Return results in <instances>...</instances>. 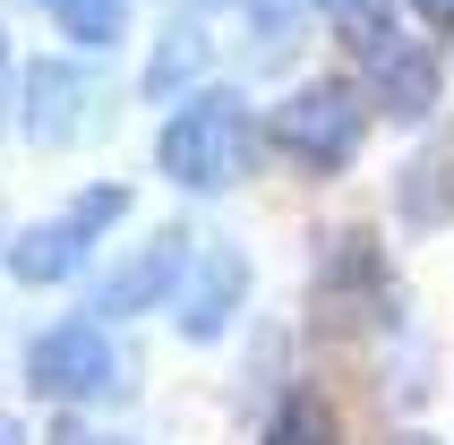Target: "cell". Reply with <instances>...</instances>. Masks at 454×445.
I'll use <instances>...</instances> for the list:
<instances>
[{
    "label": "cell",
    "mask_w": 454,
    "mask_h": 445,
    "mask_svg": "<svg viewBox=\"0 0 454 445\" xmlns=\"http://www.w3.org/2000/svg\"><path fill=\"white\" fill-rule=\"evenodd\" d=\"M249 308V248L240 240H206L198 257H189V283H180L172 317L189 343H215V334H231V317Z\"/></svg>",
    "instance_id": "obj_5"
},
{
    "label": "cell",
    "mask_w": 454,
    "mask_h": 445,
    "mask_svg": "<svg viewBox=\"0 0 454 445\" xmlns=\"http://www.w3.org/2000/svg\"><path fill=\"white\" fill-rule=\"evenodd\" d=\"M9 77H26V69H18V51H9V26H0V129H9V95H26V86H9Z\"/></svg>",
    "instance_id": "obj_14"
},
{
    "label": "cell",
    "mask_w": 454,
    "mask_h": 445,
    "mask_svg": "<svg viewBox=\"0 0 454 445\" xmlns=\"http://www.w3.org/2000/svg\"><path fill=\"white\" fill-rule=\"evenodd\" d=\"M43 9H51V26H60L69 43H86V51L129 35V0H43Z\"/></svg>",
    "instance_id": "obj_10"
},
{
    "label": "cell",
    "mask_w": 454,
    "mask_h": 445,
    "mask_svg": "<svg viewBox=\"0 0 454 445\" xmlns=\"http://www.w3.org/2000/svg\"><path fill=\"white\" fill-rule=\"evenodd\" d=\"M154 172L172 180V189H189V198L240 189V180L257 172V112H249V95L206 77L198 95L163 121V137H154Z\"/></svg>",
    "instance_id": "obj_1"
},
{
    "label": "cell",
    "mask_w": 454,
    "mask_h": 445,
    "mask_svg": "<svg viewBox=\"0 0 454 445\" xmlns=\"http://www.w3.org/2000/svg\"><path fill=\"white\" fill-rule=\"evenodd\" d=\"M198 60H206V35L180 18L172 35L146 51V77H137V86H146V95H172V86H189V77H198Z\"/></svg>",
    "instance_id": "obj_11"
},
{
    "label": "cell",
    "mask_w": 454,
    "mask_h": 445,
    "mask_svg": "<svg viewBox=\"0 0 454 445\" xmlns=\"http://www.w3.org/2000/svg\"><path fill=\"white\" fill-rule=\"evenodd\" d=\"M18 112H26V137H35V146H60V137L86 121V69H69V60H35Z\"/></svg>",
    "instance_id": "obj_8"
},
{
    "label": "cell",
    "mask_w": 454,
    "mask_h": 445,
    "mask_svg": "<svg viewBox=\"0 0 454 445\" xmlns=\"http://www.w3.org/2000/svg\"><path fill=\"white\" fill-rule=\"evenodd\" d=\"M395 445H446V437H429V428H403V437H395Z\"/></svg>",
    "instance_id": "obj_16"
},
{
    "label": "cell",
    "mask_w": 454,
    "mask_h": 445,
    "mask_svg": "<svg viewBox=\"0 0 454 445\" xmlns=\"http://www.w3.org/2000/svg\"><path fill=\"white\" fill-rule=\"evenodd\" d=\"M0 445H18V428H9V420H0Z\"/></svg>",
    "instance_id": "obj_17"
},
{
    "label": "cell",
    "mask_w": 454,
    "mask_h": 445,
    "mask_svg": "<svg viewBox=\"0 0 454 445\" xmlns=\"http://www.w3.org/2000/svg\"><path fill=\"white\" fill-rule=\"evenodd\" d=\"M360 129H369V95H360L352 77H309V86H292V95L275 103L266 137H275V154L301 163V172H343L360 154Z\"/></svg>",
    "instance_id": "obj_3"
},
{
    "label": "cell",
    "mask_w": 454,
    "mask_h": 445,
    "mask_svg": "<svg viewBox=\"0 0 454 445\" xmlns=\"http://www.w3.org/2000/svg\"><path fill=\"white\" fill-rule=\"evenodd\" d=\"M112 377H121V360H112V334L95 317H60L26 343V386L43 402H95L112 394Z\"/></svg>",
    "instance_id": "obj_4"
},
{
    "label": "cell",
    "mask_w": 454,
    "mask_h": 445,
    "mask_svg": "<svg viewBox=\"0 0 454 445\" xmlns=\"http://www.w3.org/2000/svg\"><path fill=\"white\" fill-rule=\"evenodd\" d=\"M403 9H420V26H454V0H403Z\"/></svg>",
    "instance_id": "obj_15"
},
{
    "label": "cell",
    "mask_w": 454,
    "mask_h": 445,
    "mask_svg": "<svg viewBox=\"0 0 454 445\" xmlns=\"http://www.w3.org/2000/svg\"><path fill=\"white\" fill-rule=\"evenodd\" d=\"M369 86H378L369 103H378L386 121H429V112H437V51L395 35V43L369 60Z\"/></svg>",
    "instance_id": "obj_7"
},
{
    "label": "cell",
    "mask_w": 454,
    "mask_h": 445,
    "mask_svg": "<svg viewBox=\"0 0 454 445\" xmlns=\"http://www.w3.org/2000/svg\"><path fill=\"white\" fill-rule=\"evenodd\" d=\"M317 9H326V18H334V35H343V43H360L369 60L395 43V26H386V0H317Z\"/></svg>",
    "instance_id": "obj_12"
},
{
    "label": "cell",
    "mask_w": 454,
    "mask_h": 445,
    "mask_svg": "<svg viewBox=\"0 0 454 445\" xmlns=\"http://www.w3.org/2000/svg\"><path fill=\"white\" fill-rule=\"evenodd\" d=\"M103 445H112V437H103Z\"/></svg>",
    "instance_id": "obj_18"
},
{
    "label": "cell",
    "mask_w": 454,
    "mask_h": 445,
    "mask_svg": "<svg viewBox=\"0 0 454 445\" xmlns=\"http://www.w3.org/2000/svg\"><path fill=\"white\" fill-rule=\"evenodd\" d=\"M266 445H334V402L317 386H292L266 420Z\"/></svg>",
    "instance_id": "obj_9"
},
{
    "label": "cell",
    "mask_w": 454,
    "mask_h": 445,
    "mask_svg": "<svg viewBox=\"0 0 454 445\" xmlns=\"http://www.w3.org/2000/svg\"><path fill=\"white\" fill-rule=\"evenodd\" d=\"M121 215H129V189H121V180H95V189H77L60 215L26 222L18 240H0V274L26 283V292H51V283H69V274L95 257V240H103Z\"/></svg>",
    "instance_id": "obj_2"
},
{
    "label": "cell",
    "mask_w": 454,
    "mask_h": 445,
    "mask_svg": "<svg viewBox=\"0 0 454 445\" xmlns=\"http://www.w3.org/2000/svg\"><path fill=\"white\" fill-rule=\"evenodd\" d=\"M249 18H257V35L275 43V35H292V18H301V0H249Z\"/></svg>",
    "instance_id": "obj_13"
},
{
    "label": "cell",
    "mask_w": 454,
    "mask_h": 445,
    "mask_svg": "<svg viewBox=\"0 0 454 445\" xmlns=\"http://www.w3.org/2000/svg\"><path fill=\"white\" fill-rule=\"evenodd\" d=\"M189 231H154L137 257H121V266L103 274V317H137V308H163V300H180V283H189Z\"/></svg>",
    "instance_id": "obj_6"
}]
</instances>
